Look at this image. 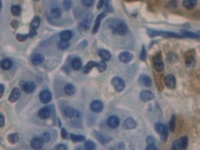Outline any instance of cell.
Listing matches in <instances>:
<instances>
[{
	"instance_id": "1",
	"label": "cell",
	"mask_w": 200,
	"mask_h": 150,
	"mask_svg": "<svg viewBox=\"0 0 200 150\" xmlns=\"http://www.w3.org/2000/svg\"><path fill=\"white\" fill-rule=\"evenodd\" d=\"M110 27H111V29L116 33V34L125 35L127 33V25H126V23L122 20H119V19L112 20Z\"/></svg>"
},
{
	"instance_id": "2",
	"label": "cell",
	"mask_w": 200,
	"mask_h": 150,
	"mask_svg": "<svg viewBox=\"0 0 200 150\" xmlns=\"http://www.w3.org/2000/svg\"><path fill=\"white\" fill-rule=\"evenodd\" d=\"M188 145V138L186 136H182L179 139L175 140L173 142L172 149L174 150H182V149H186Z\"/></svg>"
},
{
	"instance_id": "3",
	"label": "cell",
	"mask_w": 200,
	"mask_h": 150,
	"mask_svg": "<svg viewBox=\"0 0 200 150\" xmlns=\"http://www.w3.org/2000/svg\"><path fill=\"white\" fill-rule=\"evenodd\" d=\"M155 130L158 134L160 135L161 138L165 141L166 138H167V134H168V130H167L166 126L163 124V123L161 122H157L156 124H155Z\"/></svg>"
},
{
	"instance_id": "4",
	"label": "cell",
	"mask_w": 200,
	"mask_h": 150,
	"mask_svg": "<svg viewBox=\"0 0 200 150\" xmlns=\"http://www.w3.org/2000/svg\"><path fill=\"white\" fill-rule=\"evenodd\" d=\"M148 34H149V36L162 35V36H165V37H182L181 34H177V33L165 32V31H155V30H150V29H148Z\"/></svg>"
},
{
	"instance_id": "5",
	"label": "cell",
	"mask_w": 200,
	"mask_h": 150,
	"mask_svg": "<svg viewBox=\"0 0 200 150\" xmlns=\"http://www.w3.org/2000/svg\"><path fill=\"white\" fill-rule=\"evenodd\" d=\"M111 83H112V85H113V87L115 88V90L116 91H122L124 88H125V83H124V81L122 80V78H120V77H113L112 78V80H111Z\"/></svg>"
},
{
	"instance_id": "6",
	"label": "cell",
	"mask_w": 200,
	"mask_h": 150,
	"mask_svg": "<svg viewBox=\"0 0 200 150\" xmlns=\"http://www.w3.org/2000/svg\"><path fill=\"white\" fill-rule=\"evenodd\" d=\"M161 55L159 54H157V55H155L153 57V66L155 68V70L156 71H162L164 69V64H163V61L161 60Z\"/></svg>"
},
{
	"instance_id": "7",
	"label": "cell",
	"mask_w": 200,
	"mask_h": 150,
	"mask_svg": "<svg viewBox=\"0 0 200 150\" xmlns=\"http://www.w3.org/2000/svg\"><path fill=\"white\" fill-rule=\"evenodd\" d=\"M164 83H165V85L168 87L170 89H174L175 88V85H176V80H175V77L173 76L172 74H168L166 75L165 78H164Z\"/></svg>"
},
{
	"instance_id": "8",
	"label": "cell",
	"mask_w": 200,
	"mask_h": 150,
	"mask_svg": "<svg viewBox=\"0 0 200 150\" xmlns=\"http://www.w3.org/2000/svg\"><path fill=\"white\" fill-rule=\"evenodd\" d=\"M64 113L66 116L71 117V118H78V117L81 116V114H80L79 111L74 109L72 107H66L64 109Z\"/></svg>"
},
{
	"instance_id": "9",
	"label": "cell",
	"mask_w": 200,
	"mask_h": 150,
	"mask_svg": "<svg viewBox=\"0 0 200 150\" xmlns=\"http://www.w3.org/2000/svg\"><path fill=\"white\" fill-rule=\"evenodd\" d=\"M91 20H92V15H91V14L86 15V16L81 20V22H80V24H79V28H80V29H82V30L88 29V28H89V26H90Z\"/></svg>"
},
{
	"instance_id": "10",
	"label": "cell",
	"mask_w": 200,
	"mask_h": 150,
	"mask_svg": "<svg viewBox=\"0 0 200 150\" xmlns=\"http://www.w3.org/2000/svg\"><path fill=\"white\" fill-rule=\"evenodd\" d=\"M39 98H40V101L42 102V103L46 104V103H49V102L51 101L52 95H51V93H50V91H48V90H43V91L40 92Z\"/></svg>"
},
{
	"instance_id": "11",
	"label": "cell",
	"mask_w": 200,
	"mask_h": 150,
	"mask_svg": "<svg viewBox=\"0 0 200 150\" xmlns=\"http://www.w3.org/2000/svg\"><path fill=\"white\" fill-rule=\"evenodd\" d=\"M90 109L93 111V112H96V113L101 112L102 109H103L102 102L99 101V100H93L90 104Z\"/></svg>"
},
{
	"instance_id": "12",
	"label": "cell",
	"mask_w": 200,
	"mask_h": 150,
	"mask_svg": "<svg viewBox=\"0 0 200 150\" xmlns=\"http://www.w3.org/2000/svg\"><path fill=\"white\" fill-rule=\"evenodd\" d=\"M153 98H154L153 93L151 91H149V90H143V91L140 93V99H141L143 102L150 101Z\"/></svg>"
},
{
	"instance_id": "13",
	"label": "cell",
	"mask_w": 200,
	"mask_h": 150,
	"mask_svg": "<svg viewBox=\"0 0 200 150\" xmlns=\"http://www.w3.org/2000/svg\"><path fill=\"white\" fill-rule=\"evenodd\" d=\"M132 58H133L132 53L128 52V51H124V52H121L120 54H119V60L123 63L130 62L131 60H132Z\"/></svg>"
},
{
	"instance_id": "14",
	"label": "cell",
	"mask_w": 200,
	"mask_h": 150,
	"mask_svg": "<svg viewBox=\"0 0 200 150\" xmlns=\"http://www.w3.org/2000/svg\"><path fill=\"white\" fill-rule=\"evenodd\" d=\"M35 88H36V85H35L34 82H31V81H27V82H24L22 84L23 91H25L26 93L33 92L35 90Z\"/></svg>"
},
{
	"instance_id": "15",
	"label": "cell",
	"mask_w": 200,
	"mask_h": 150,
	"mask_svg": "<svg viewBox=\"0 0 200 150\" xmlns=\"http://www.w3.org/2000/svg\"><path fill=\"white\" fill-rule=\"evenodd\" d=\"M43 139L42 137H34L33 139L31 140V147L34 149H39L43 146Z\"/></svg>"
},
{
	"instance_id": "16",
	"label": "cell",
	"mask_w": 200,
	"mask_h": 150,
	"mask_svg": "<svg viewBox=\"0 0 200 150\" xmlns=\"http://www.w3.org/2000/svg\"><path fill=\"white\" fill-rule=\"evenodd\" d=\"M107 124L110 128H117L119 125V118L117 116H110L108 119H107Z\"/></svg>"
},
{
	"instance_id": "17",
	"label": "cell",
	"mask_w": 200,
	"mask_h": 150,
	"mask_svg": "<svg viewBox=\"0 0 200 150\" xmlns=\"http://www.w3.org/2000/svg\"><path fill=\"white\" fill-rule=\"evenodd\" d=\"M50 114H51V110H50V108L43 107V108H41V109L39 110V112H38V116L42 119H47V118H49L50 117Z\"/></svg>"
},
{
	"instance_id": "18",
	"label": "cell",
	"mask_w": 200,
	"mask_h": 150,
	"mask_svg": "<svg viewBox=\"0 0 200 150\" xmlns=\"http://www.w3.org/2000/svg\"><path fill=\"white\" fill-rule=\"evenodd\" d=\"M136 121L131 117H128L127 119H125V121L123 123V126L125 129H134L136 127Z\"/></svg>"
},
{
	"instance_id": "19",
	"label": "cell",
	"mask_w": 200,
	"mask_h": 150,
	"mask_svg": "<svg viewBox=\"0 0 200 150\" xmlns=\"http://www.w3.org/2000/svg\"><path fill=\"white\" fill-rule=\"evenodd\" d=\"M44 60V56L40 53H35L32 55L31 57V61L34 65H39L43 62Z\"/></svg>"
},
{
	"instance_id": "20",
	"label": "cell",
	"mask_w": 200,
	"mask_h": 150,
	"mask_svg": "<svg viewBox=\"0 0 200 150\" xmlns=\"http://www.w3.org/2000/svg\"><path fill=\"white\" fill-rule=\"evenodd\" d=\"M20 95H21L20 90L18 88H13V90L11 91V94L9 96V100L11 102H16L20 98Z\"/></svg>"
},
{
	"instance_id": "21",
	"label": "cell",
	"mask_w": 200,
	"mask_h": 150,
	"mask_svg": "<svg viewBox=\"0 0 200 150\" xmlns=\"http://www.w3.org/2000/svg\"><path fill=\"white\" fill-rule=\"evenodd\" d=\"M105 16V13H101L100 15H98L97 18H96V21H95V24L93 26V30H92V33H96L98 31V29H99V26H100V22L101 20H102V18Z\"/></svg>"
},
{
	"instance_id": "22",
	"label": "cell",
	"mask_w": 200,
	"mask_h": 150,
	"mask_svg": "<svg viewBox=\"0 0 200 150\" xmlns=\"http://www.w3.org/2000/svg\"><path fill=\"white\" fill-rule=\"evenodd\" d=\"M98 54H99V56L101 57V59L104 60V61H108V60L111 59V54H110L109 51H107V50H105V49L99 50Z\"/></svg>"
},
{
	"instance_id": "23",
	"label": "cell",
	"mask_w": 200,
	"mask_h": 150,
	"mask_svg": "<svg viewBox=\"0 0 200 150\" xmlns=\"http://www.w3.org/2000/svg\"><path fill=\"white\" fill-rule=\"evenodd\" d=\"M72 31H70V30H64V31H62L60 33V38L61 40H65V41H68L70 40L71 38H72Z\"/></svg>"
},
{
	"instance_id": "24",
	"label": "cell",
	"mask_w": 200,
	"mask_h": 150,
	"mask_svg": "<svg viewBox=\"0 0 200 150\" xmlns=\"http://www.w3.org/2000/svg\"><path fill=\"white\" fill-rule=\"evenodd\" d=\"M139 80H140V83L142 84V85H144V86H147V87H149L151 85V79H150V77L148 76V75H141L140 76V78H139Z\"/></svg>"
},
{
	"instance_id": "25",
	"label": "cell",
	"mask_w": 200,
	"mask_h": 150,
	"mask_svg": "<svg viewBox=\"0 0 200 150\" xmlns=\"http://www.w3.org/2000/svg\"><path fill=\"white\" fill-rule=\"evenodd\" d=\"M0 66H1L2 69H4V70H8V69L11 68V66H12V61H11L10 59H3L0 63Z\"/></svg>"
},
{
	"instance_id": "26",
	"label": "cell",
	"mask_w": 200,
	"mask_h": 150,
	"mask_svg": "<svg viewBox=\"0 0 200 150\" xmlns=\"http://www.w3.org/2000/svg\"><path fill=\"white\" fill-rule=\"evenodd\" d=\"M197 4V0H183V6L187 9H193Z\"/></svg>"
},
{
	"instance_id": "27",
	"label": "cell",
	"mask_w": 200,
	"mask_h": 150,
	"mask_svg": "<svg viewBox=\"0 0 200 150\" xmlns=\"http://www.w3.org/2000/svg\"><path fill=\"white\" fill-rule=\"evenodd\" d=\"M97 63L98 62H94V61H89L87 64L85 65V67L83 68V72H84L85 74L89 73V72L91 71V69L93 67H97Z\"/></svg>"
},
{
	"instance_id": "28",
	"label": "cell",
	"mask_w": 200,
	"mask_h": 150,
	"mask_svg": "<svg viewBox=\"0 0 200 150\" xmlns=\"http://www.w3.org/2000/svg\"><path fill=\"white\" fill-rule=\"evenodd\" d=\"M71 66H72L73 69H75V70H78L82 67V62L81 60L79 58H74L72 59V61H71Z\"/></svg>"
},
{
	"instance_id": "29",
	"label": "cell",
	"mask_w": 200,
	"mask_h": 150,
	"mask_svg": "<svg viewBox=\"0 0 200 150\" xmlns=\"http://www.w3.org/2000/svg\"><path fill=\"white\" fill-rule=\"evenodd\" d=\"M64 92L66 93L67 95H72L75 93V87H74L72 84H66L64 87Z\"/></svg>"
},
{
	"instance_id": "30",
	"label": "cell",
	"mask_w": 200,
	"mask_h": 150,
	"mask_svg": "<svg viewBox=\"0 0 200 150\" xmlns=\"http://www.w3.org/2000/svg\"><path fill=\"white\" fill-rule=\"evenodd\" d=\"M7 139H8V141H9L11 144H14V143H16L17 141L19 140V136H18V134H17V133H11V134L8 135Z\"/></svg>"
},
{
	"instance_id": "31",
	"label": "cell",
	"mask_w": 200,
	"mask_h": 150,
	"mask_svg": "<svg viewBox=\"0 0 200 150\" xmlns=\"http://www.w3.org/2000/svg\"><path fill=\"white\" fill-rule=\"evenodd\" d=\"M40 22H41V20H40V18L38 17V16H36V17H34V19L31 21V29H37L38 27L40 26Z\"/></svg>"
},
{
	"instance_id": "32",
	"label": "cell",
	"mask_w": 200,
	"mask_h": 150,
	"mask_svg": "<svg viewBox=\"0 0 200 150\" xmlns=\"http://www.w3.org/2000/svg\"><path fill=\"white\" fill-rule=\"evenodd\" d=\"M51 15L53 17H60L61 16V9L59 7H52L51 8Z\"/></svg>"
},
{
	"instance_id": "33",
	"label": "cell",
	"mask_w": 200,
	"mask_h": 150,
	"mask_svg": "<svg viewBox=\"0 0 200 150\" xmlns=\"http://www.w3.org/2000/svg\"><path fill=\"white\" fill-rule=\"evenodd\" d=\"M11 13L13 15H15V16H18L21 13V7H20L19 5H13L12 7H11Z\"/></svg>"
},
{
	"instance_id": "34",
	"label": "cell",
	"mask_w": 200,
	"mask_h": 150,
	"mask_svg": "<svg viewBox=\"0 0 200 150\" xmlns=\"http://www.w3.org/2000/svg\"><path fill=\"white\" fill-rule=\"evenodd\" d=\"M70 138L74 142H80V141L84 140V136H83V135H77V134H71Z\"/></svg>"
},
{
	"instance_id": "35",
	"label": "cell",
	"mask_w": 200,
	"mask_h": 150,
	"mask_svg": "<svg viewBox=\"0 0 200 150\" xmlns=\"http://www.w3.org/2000/svg\"><path fill=\"white\" fill-rule=\"evenodd\" d=\"M68 47H69V43H68V41L61 40V41L58 43V48H59L60 50H66Z\"/></svg>"
},
{
	"instance_id": "36",
	"label": "cell",
	"mask_w": 200,
	"mask_h": 150,
	"mask_svg": "<svg viewBox=\"0 0 200 150\" xmlns=\"http://www.w3.org/2000/svg\"><path fill=\"white\" fill-rule=\"evenodd\" d=\"M85 148L88 149V150H92L95 148V143L93 142V141L91 140H88L85 142Z\"/></svg>"
},
{
	"instance_id": "37",
	"label": "cell",
	"mask_w": 200,
	"mask_h": 150,
	"mask_svg": "<svg viewBox=\"0 0 200 150\" xmlns=\"http://www.w3.org/2000/svg\"><path fill=\"white\" fill-rule=\"evenodd\" d=\"M97 68H98V70H99L100 72H103V71L106 69L105 61H104V60H102L101 62H98V63H97Z\"/></svg>"
},
{
	"instance_id": "38",
	"label": "cell",
	"mask_w": 200,
	"mask_h": 150,
	"mask_svg": "<svg viewBox=\"0 0 200 150\" xmlns=\"http://www.w3.org/2000/svg\"><path fill=\"white\" fill-rule=\"evenodd\" d=\"M71 6H72V2H71V0H64L63 1V8L65 10H69L71 8Z\"/></svg>"
},
{
	"instance_id": "39",
	"label": "cell",
	"mask_w": 200,
	"mask_h": 150,
	"mask_svg": "<svg viewBox=\"0 0 200 150\" xmlns=\"http://www.w3.org/2000/svg\"><path fill=\"white\" fill-rule=\"evenodd\" d=\"M174 128H175V116H172L169 123V130L174 131Z\"/></svg>"
},
{
	"instance_id": "40",
	"label": "cell",
	"mask_w": 200,
	"mask_h": 150,
	"mask_svg": "<svg viewBox=\"0 0 200 150\" xmlns=\"http://www.w3.org/2000/svg\"><path fill=\"white\" fill-rule=\"evenodd\" d=\"M186 64H187V66H193V64H194V58H193V56H187L186 57Z\"/></svg>"
},
{
	"instance_id": "41",
	"label": "cell",
	"mask_w": 200,
	"mask_h": 150,
	"mask_svg": "<svg viewBox=\"0 0 200 150\" xmlns=\"http://www.w3.org/2000/svg\"><path fill=\"white\" fill-rule=\"evenodd\" d=\"M94 0H82V4L85 6V7H90V6L93 5Z\"/></svg>"
},
{
	"instance_id": "42",
	"label": "cell",
	"mask_w": 200,
	"mask_h": 150,
	"mask_svg": "<svg viewBox=\"0 0 200 150\" xmlns=\"http://www.w3.org/2000/svg\"><path fill=\"white\" fill-rule=\"evenodd\" d=\"M42 139L44 142H48V141L51 139V137H50V134L48 133V132H45L43 135H42Z\"/></svg>"
},
{
	"instance_id": "43",
	"label": "cell",
	"mask_w": 200,
	"mask_h": 150,
	"mask_svg": "<svg viewBox=\"0 0 200 150\" xmlns=\"http://www.w3.org/2000/svg\"><path fill=\"white\" fill-rule=\"evenodd\" d=\"M140 59H141V60H145L146 59V51H145V47L144 46H142L141 53H140Z\"/></svg>"
},
{
	"instance_id": "44",
	"label": "cell",
	"mask_w": 200,
	"mask_h": 150,
	"mask_svg": "<svg viewBox=\"0 0 200 150\" xmlns=\"http://www.w3.org/2000/svg\"><path fill=\"white\" fill-rule=\"evenodd\" d=\"M28 36H29V35H21V34H17V35H16V38L18 39L19 41H24V40H26V39H27Z\"/></svg>"
},
{
	"instance_id": "45",
	"label": "cell",
	"mask_w": 200,
	"mask_h": 150,
	"mask_svg": "<svg viewBox=\"0 0 200 150\" xmlns=\"http://www.w3.org/2000/svg\"><path fill=\"white\" fill-rule=\"evenodd\" d=\"M55 149H57V150H65V149H67V147H66V145H64V144H58V145L55 146Z\"/></svg>"
},
{
	"instance_id": "46",
	"label": "cell",
	"mask_w": 200,
	"mask_h": 150,
	"mask_svg": "<svg viewBox=\"0 0 200 150\" xmlns=\"http://www.w3.org/2000/svg\"><path fill=\"white\" fill-rule=\"evenodd\" d=\"M146 142H147L148 145H150V144H154V138H152V136H148L146 138Z\"/></svg>"
},
{
	"instance_id": "47",
	"label": "cell",
	"mask_w": 200,
	"mask_h": 150,
	"mask_svg": "<svg viewBox=\"0 0 200 150\" xmlns=\"http://www.w3.org/2000/svg\"><path fill=\"white\" fill-rule=\"evenodd\" d=\"M4 115L3 114H1V115H0V127H3L4 126Z\"/></svg>"
},
{
	"instance_id": "48",
	"label": "cell",
	"mask_w": 200,
	"mask_h": 150,
	"mask_svg": "<svg viewBox=\"0 0 200 150\" xmlns=\"http://www.w3.org/2000/svg\"><path fill=\"white\" fill-rule=\"evenodd\" d=\"M105 2H106V0H100V2L98 3V6H97L98 9H101V8H102L103 6L105 5Z\"/></svg>"
},
{
	"instance_id": "49",
	"label": "cell",
	"mask_w": 200,
	"mask_h": 150,
	"mask_svg": "<svg viewBox=\"0 0 200 150\" xmlns=\"http://www.w3.org/2000/svg\"><path fill=\"white\" fill-rule=\"evenodd\" d=\"M61 135H62V138H64V139H66L67 138V131L65 130L64 128L61 130Z\"/></svg>"
},
{
	"instance_id": "50",
	"label": "cell",
	"mask_w": 200,
	"mask_h": 150,
	"mask_svg": "<svg viewBox=\"0 0 200 150\" xmlns=\"http://www.w3.org/2000/svg\"><path fill=\"white\" fill-rule=\"evenodd\" d=\"M36 34V31H35V29H31L30 33H29V37H33Z\"/></svg>"
},
{
	"instance_id": "51",
	"label": "cell",
	"mask_w": 200,
	"mask_h": 150,
	"mask_svg": "<svg viewBox=\"0 0 200 150\" xmlns=\"http://www.w3.org/2000/svg\"><path fill=\"white\" fill-rule=\"evenodd\" d=\"M146 149H147V150H151V149L155 150V149H156V147H155L153 144H150V145H148L147 147H146Z\"/></svg>"
},
{
	"instance_id": "52",
	"label": "cell",
	"mask_w": 200,
	"mask_h": 150,
	"mask_svg": "<svg viewBox=\"0 0 200 150\" xmlns=\"http://www.w3.org/2000/svg\"><path fill=\"white\" fill-rule=\"evenodd\" d=\"M0 88H1V94H0V95H1V97H2V96H3V93H4V85H3V84H1V85H0Z\"/></svg>"
},
{
	"instance_id": "53",
	"label": "cell",
	"mask_w": 200,
	"mask_h": 150,
	"mask_svg": "<svg viewBox=\"0 0 200 150\" xmlns=\"http://www.w3.org/2000/svg\"><path fill=\"white\" fill-rule=\"evenodd\" d=\"M18 26V22H17V21H12V27H14V28H16V27Z\"/></svg>"
},
{
	"instance_id": "54",
	"label": "cell",
	"mask_w": 200,
	"mask_h": 150,
	"mask_svg": "<svg viewBox=\"0 0 200 150\" xmlns=\"http://www.w3.org/2000/svg\"><path fill=\"white\" fill-rule=\"evenodd\" d=\"M198 35H199V37H200V32H199V34H198Z\"/></svg>"
},
{
	"instance_id": "55",
	"label": "cell",
	"mask_w": 200,
	"mask_h": 150,
	"mask_svg": "<svg viewBox=\"0 0 200 150\" xmlns=\"http://www.w3.org/2000/svg\"><path fill=\"white\" fill-rule=\"evenodd\" d=\"M35 1H38V0H35Z\"/></svg>"
}]
</instances>
